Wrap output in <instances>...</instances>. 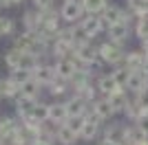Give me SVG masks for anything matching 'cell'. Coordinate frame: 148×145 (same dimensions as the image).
I'll use <instances>...</instances> for the list:
<instances>
[{
	"label": "cell",
	"mask_w": 148,
	"mask_h": 145,
	"mask_svg": "<svg viewBox=\"0 0 148 145\" xmlns=\"http://www.w3.org/2000/svg\"><path fill=\"white\" fill-rule=\"evenodd\" d=\"M13 48H18L20 53H31V55H36V57H40V55H44V51H47V44L40 40L38 33H29V31H25L22 35L16 37Z\"/></svg>",
	"instance_id": "6da1fadb"
},
{
	"label": "cell",
	"mask_w": 148,
	"mask_h": 145,
	"mask_svg": "<svg viewBox=\"0 0 148 145\" xmlns=\"http://www.w3.org/2000/svg\"><path fill=\"white\" fill-rule=\"evenodd\" d=\"M53 70H56V77L64 79V81H69V79L73 77L77 70H86V66L82 64V62H77L71 55V57H64V60H58L56 66H53Z\"/></svg>",
	"instance_id": "7a4b0ae2"
},
{
	"label": "cell",
	"mask_w": 148,
	"mask_h": 145,
	"mask_svg": "<svg viewBox=\"0 0 148 145\" xmlns=\"http://www.w3.org/2000/svg\"><path fill=\"white\" fill-rule=\"evenodd\" d=\"M99 60L106 62V64H115V66H124V51L122 44L117 42H106L99 46Z\"/></svg>",
	"instance_id": "3957f363"
},
{
	"label": "cell",
	"mask_w": 148,
	"mask_h": 145,
	"mask_svg": "<svg viewBox=\"0 0 148 145\" xmlns=\"http://www.w3.org/2000/svg\"><path fill=\"white\" fill-rule=\"evenodd\" d=\"M73 57L77 62H82L84 66H93V64H97L99 60V48H93L91 44H86V46H80L73 51Z\"/></svg>",
	"instance_id": "277c9868"
},
{
	"label": "cell",
	"mask_w": 148,
	"mask_h": 145,
	"mask_svg": "<svg viewBox=\"0 0 148 145\" xmlns=\"http://www.w3.org/2000/svg\"><path fill=\"white\" fill-rule=\"evenodd\" d=\"M66 115H69V119H73V117H82V119H86V112H88V106L91 103H86V101H82L80 97L75 95V97H71L66 103Z\"/></svg>",
	"instance_id": "5b68a950"
},
{
	"label": "cell",
	"mask_w": 148,
	"mask_h": 145,
	"mask_svg": "<svg viewBox=\"0 0 148 145\" xmlns=\"http://www.w3.org/2000/svg\"><path fill=\"white\" fill-rule=\"evenodd\" d=\"M82 13H84L82 2H64L62 9H60V18L64 22H77L82 18Z\"/></svg>",
	"instance_id": "8992f818"
},
{
	"label": "cell",
	"mask_w": 148,
	"mask_h": 145,
	"mask_svg": "<svg viewBox=\"0 0 148 145\" xmlns=\"http://www.w3.org/2000/svg\"><path fill=\"white\" fill-rule=\"evenodd\" d=\"M124 68H128L130 72L135 70H142L144 66H146V55L142 53V51H133V53H126L124 55Z\"/></svg>",
	"instance_id": "52a82bcc"
},
{
	"label": "cell",
	"mask_w": 148,
	"mask_h": 145,
	"mask_svg": "<svg viewBox=\"0 0 148 145\" xmlns=\"http://www.w3.org/2000/svg\"><path fill=\"white\" fill-rule=\"evenodd\" d=\"M82 31H84V35L91 40V37H95L99 33V31L104 29V24H102V18H97V16H86V18H82Z\"/></svg>",
	"instance_id": "ba28073f"
},
{
	"label": "cell",
	"mask_w": 148,
	"mask_h": 145,
	"mask_svg": "<svg viewBox=\"0 0 148 145\" xmlns=\"http://www.w3.org/2000/svg\"><path fill=\"white\" fill-rule=\"evenodd\" d=\"M31 79L33 81H38L40 86H49L53 79H56V70H53V66H40L36 68V70L31 72Z\"/></svg>",
	"instance_id": "9c48e42d"
},
{
	"label": "cell",
	"mask_w": 148,
	"mask_h": 145,
	"mask_svg": "<svg viewBox=\"0 0 148 145\" xmlns=\"http://www.w3.org/2000/svg\"><path fill=\"white\" fill-rule=\"evenodd\" d=\"M106 99H108V103H111L113 112H124L126 106H128V101H130L128 97H126V90H124V88H117V90L111 92Z\"/></svg>",
	"instance_id": "30bf717a"
},
{
	"label": "cell",
	"mask_w": 148,
	"mask_h": 145,
	"mask_svg": "<svg viewBox=\"0 0 148 145\" xmlns=\"http://www.w3.org/2000/svg\"><path fill=\"white\" fill-rule=\"evenodd\" d=\"M91 110H93V115L97 117L99 121H104V119H111L115 112H113L111 108V103H108V99H95V101L91 103Z\"/></svg>",
	"instance_id": "8fae6325"
},
{
	"label": "cell",
	"mask_w": 148,
	"mask_h": 145,
	"mask_svg": "<svg viewBox=\"0 0 148 145\" xmlns=\"http://www.w3.org/2000/svg\"><path fill=\"white\" fill-rule=\"evenodd\" d=\"M38 99H29V97L25 95H18L16 97V110H18V115L22 117V119H29L31 112H33V108H36Z\"/></svg>",
	"instance_id": "7c38bea8"
},
{
	"label": "cell",
	"mask_w": 148,
	"mask_h": 145,
	"mask_svg": "<svg viewBox=\"0 0 148 145\" xmlns=\"http://www.w3.org/2000/svg\"><path fill=\"white\" fill-rule=\"evenodd\" d=\"M108 35H111V42L122 44L124 40L130 35V24H124V22L113 24V26H108Z\"/></svg>",
	"instance_id": "4fadbf2b"
},
{
	"label": "cell",
	"mask_w": 148,
	"mask_h": 145,
	"mask_svg": "<svg viewBox=\"0 0 148 145\" xmlns=\"http://www.w3.org/2000/svg\"><path fill=\"white\" fill-rule=\"evenodd\" d=\"M69 115H66V106L64 103H51L49 106V121L51 123H56V125H62V123H66Z\"/></svg>",
	"instance_id": "5bb4252c"
},
{
	"label": "cell",
	"mask_w": 148,
	"mask_h": 145,
	"mask_svg": "<svg viewBox=\"0 0 148 145\" xmlns=\"http://www.w3.org/2000/svg\"><path fill=\"white\" fill-rule=\"evenodd\" d=\"M146 86H148V79H146V75H144V70H135V72H130L126 88H130V90L137 95V92H142Z\"/></svg>",
	"instance_id": "9a60e30c"
},
{
	"label": "cell",
	"mask_w": 148,
	"mask_h": 145,
	"mask_svg": "<svg viewBox=\"0 0 148 145\" xmlns=\"http://www.w3.org/2000/svg\"><path fill=\"white\" fill-rule=\"evenodd\" d=\"M56 141L62 143V145H73V143H77V134L71 132V130L62 123V125H58V130H56Z\"/></svg>",
	"instance_id": "2e32d148"
},
{
	"label": "cell",
	"mask_w": 148,
	"mask_h": 145,
	"mask_svg": "<svg viewBox=\"0 0 148 145\" xmlns=\"http://www.w3.org/2000/svg\"><path fill=\"white\" fill-rule=\"evenodd\" d=\"M82 2V9L88 13V16H102V11H104L106 7H108V2L106 0H80Z\"/></svg>",
	"instance_id": "e0dca14e"
},
{
	"label": "cell",
	"mask_w": 148,
	"mask_h": 145,
	"mask_svg": "<svg viewBox=\"0 0 148 145\" xmlns=\"http://www.w3.org/2000/svg\"><path fill=\"white\" fill-rule=\"evenodd\" d=\"M22 22H25V26H27L29 33H38V31H40V24H42V16L38 11H27L25 18H22Z\"/></svg>",
	"instance_id": "ac0fdd59"
},
{
	"label": "cell",
	"mask_w": 148,
	"mask_h": 145,
	"mask_svg": "<svg viewBox=\"0 0 148 145\" xmlns=\"http://www.w3.org/2000/svg\"><path fill=\"white\" fill-rule=\"evenodd\" d=\"M119 86L115 84V79H113V75H102V77L97 79V90L102 92V95H111V92H115Z\"/></svg>",
	"instance_id": "d6986e66"
},
{
	"label": "cell",
	"mask_w": 148,
	"mask_h": 145,
	"mask_svg": "<svg viewBox=\"0 0 148 145\" xmlns=\"http://www.w3.org/2000/svg\"><path fill=\"white\" fill-rule=\"evenodd\" d=\"M38 66H40V57H36V55H31V53H22V57H20V64H18V70L33 72Z\"/></svg>",
	"instance_id": "ffe728a7"
},
{
	"label": "cell",
	"mask_w": 148,
	"mask_h": 145,
	"mask_svg": "<svg viewBox=\"0 0 148 145\" xmlns=\"http://www.w3.org/2000/svg\"><path fill=\"white\" fill-rule=\"evenodd\" d=\"M119 13H122V9H117V7H106L104 11H102V24L104 26H113V24L119 22Z\"/></svg>",
	"instance_id": "44dd1931"
},
{
	"label": "cell",
	"mask_w": 148,
	"mask_h": 145,
	"mask_svg": "<svg viewBox=\"0 0 148 145\" xmlns=\"http://www.w3.org/2000/svg\"><path fill=\"white\" fill-rule=\"evenodd\" d=\"M18 130V123L13 119H9V117H5V119H0V141L9 139L13 132Z\"/></svg>",
	"instance_id": "7402d4cb"
},
{
	"label": "cell",
	"mask_w": 148,
	"mask_h": 145,
	"mask_svg": "<svg viewBox=\"0 0 148 145\" xmlns=\"http://www.w3.org/2000/svg\"><path fill=\"white\" fill-rule=\"evenodd\" d=\"M29 119H33L36 123H40V125L47 123V121H49V106H47V103H36V108H33Z\"/></svg>",
	"instance_id": "603a6c76"
},
{
	"label": "cell",
	"mask_w": 148,
	"mask_h": 145,
	"mask_svg": "<svg viewBox=\"0 0 148 145\" xmlns=\"http://www.w3.org/2000/svg\"><path fill=\"white\" fill-rule=\"evenodd\" d=\"M20 86H16L11 79H0V97H18Z\"/></svg>",
	"instance_id": "cb8c5ba5"
},
{
	"label": "cell",
	"mask_w": 148,
	"mask_h": 145,
	"mask_svg": "<svg viewBox=\"0 0 148 145\" xmlns=\"http://www.w3.org/2000/svg\"><path fill=\"white\" fill-rule=\"evenodd\" d=\"M124 130H126V127H122V125H108V127H106L104 139H108V141H113V143L122 145V141H124Z\"/></svg>",
	"instance_id": "d4e9b609"
},
{
	"label": "cell",
	"mask_w": 148,
	"mask_h": 145,
	"mask_svg": "<svg viewBox=\"0 0 148 145\" xmlns=\"http://www.w3.org/2000/svg\"><path fill=\"white\" fill-rule=\"evenodd\" d=\"M20 95L29 97V99H38V95H40V84L33 81V79H29L25 86H20Z\"/></svg>",
	"instance_id": "484cf974"
},
{
	"label": "cell",
	"mask_w": 148,
	"mask_h": 145,
	"mask_svg": "<svg viewBox=\"0 0 148 145\" xmlns=\"http://www.w3.org/2000/svg\"><path fill=\"white\" fill-rule=\"evenodd\" d=\"M113 79H115V84L119 86V88H126V84H128V77H130V70L128 68H124V66H117V70L111 72Z\"/></svg>",
	"instance_id": "4316f807"
},
{
	"label": "cell",
	"mask_w": 148,
	"mask_h": 145,
	"mask_svg": "<svg viewBox=\"0 0 148 145\" xmlns=\"http://www.w3.org/2000/svg\"><path fill=\"white\" fill-rule=\"evenodd\" d=\"M95 92H97V88H93L91 84H86V86H82L80 90H75V95L80 97L82 101H86V103H93V101H95Z\"/></svg>",
	"instance_id": "83f0119b"
},
{
	"label": "cell",
	"mask_w": 148,
	"mask_h": 145,
	"mask_svg": "<svg viewBox=\"0 0 148 145\" xmlns=\"http://www.w3.org/2000/svg\"><path fill=\"white\" fill-rule=\"evenodd\" d=\"M20 57H22V53H20L18 48H9V51H7V55H5V62H7V66L11 68V70H18Z\"/></svg>",
	"instance_id": "f1b7e54d"
},
{
	"label": "cell",
	"mask_w": 148,
	"mask_h": 145,
	"mask_svg": "<svg viewBox=\"0 0 148 145\" xmlns=\"http://www.w3.org/2000/svg\"><path fill=\"white\" fill-rule=\"evenodd\" d=\"M135 35L139 40H148V13L146 16H139V20L135 24Z\"/></svg>",
	"instance_id": "f546056e"
},
{
	"label": "cell",
	"mask_w": 148,
	"mask_h": 145,
	"mask_svg": "<svg viewBox=\"0 0 148 145\" xmlns=\"http://www.w3.org/2000/svg\"><path fill=\"white\" fill-rule=\"evenodd\" d=\"M66 86H69V81H64V79L56 77V79L49 84V90H51V95H62V92H66V90H69Z\"/></svg>",
	"instance_id": "4dcf8cb0"
},
{
	"label": "cell",
	"mask_w": 148,
	"mask_h": 145,
	"mask_svg": "<svg viewBox=\"0 0 148 145\" xmlns=\"http://www.w3.org/2000/svg\"><path fill=\"white\" fill-rule=\"evenodd\" d=\"M9 79H11L16 86H25L31 79V72H27V70H11V77Z\"/></svg>",
	"instance_id": "1f68e13d"
},
{
	"label": "cell",
	"mask_w": 148,
	"mask_h": 145,
	"mask_svg": "<svg viewBox=\"0 0 148 145\" xmlns=\"http://www.w3.org/2000/svg\"><path fill=\"white\" fill-rule=\"evenodd\" d=\"M64 125H66L71 132H75L77 136H80L82 125H84V119H82V117H73V119H66V123H64Z\"/></svg>",
	"instance_id": "d6a6232c"
},
{
	"label": "cell",
	"mask_w": 148,
	"mask_h": 145,
	"mask_svg": "<svg viewBox=\"0 0 148 145\" xmlns=\"http://www.w3.org/2000/svg\"><path fill=\"white\" fill-rule=\"evenodd\" d=\"M13 31V20L7 16H0V35H9Z\"/></svg>",
	"instance_id": "836d02e7"
},
{
	"label": "cell",
	"mask_w": 148,
	"mask_h": 145,
	"mask_svg": "<svg viewBox=\"0 0 148 145\" xmlns=\"http://www.w3.org/2000/svg\"><path fill=\"white\" fill-rule=\"evenodd\" d=\"M36 7L40 9V13H49V11H56V2L53 0H33Z\"/></svg>",
	"instance_id": "e575fe53"
},
{
	"label": "cell",
	"mask_w": 148,
	"mask_h": 145,
	"mask_svg": "<svg viewBox=\"0 0 148 145\" xmlns=\"http://www.w3.org/2000/svg\"><path fill=\"white\" fill-rule=\"evenodd\" d=\"M135 125H137V127H142L144 132L148 134V110H144L142 115L137 117V121H135Z\"/></svg>",
	"instance_id": "d590c367"
},
{
	"label": "cell",
	"mask_w": 148,
	"mask_h": 145,
	"mask_svg": "<svg viewBox=\"0 0 148 145\" xmlns=\"http://www.w3.org/2000/svg\"><path fill=\"white\" fill-rule=\"evenodd\" d=\"M31 145H53V141H47V139H38V141H33Z\"/></svg>",
	"instance_id": "8d00e7d4"
},
{
	"label": "cell",
	"mask_w": 148,
	"mask_h": 145,
	"mask_svg": "<svg viewBox=\"0 0 148 145\" xmlns=\"http://www.w3.org/2000/svg\"><path fill=\"white\" fill-rule=\"evenodd\" d=\"M99 145H117V143H113V141H108V139H102V141H99Z\"/></svg>",
	"instance_id": "74e56055"
},
{
	"label": "cell",
	"mask_w": 148,
	"mask_h": 145,
	"mask_svg": "<svg viewBox=\"0 0 148 145\" xmlns=\"http://www.w3.org/2000/svg\"><path fill=\"white\" fill-rule=\"evenodd\" d=\"M142 53L148 57V40H144V48H142Z\"/></svg>",
	"instance_id": "f35d334b"
},
{
	"label": "cell",
	"mask_w": 148,
	"mask_h": 145,
	"mask_svg": "<svg viewBox=\"0 0 148 145\" xmlns=\"http://www.w3.org/2000/svg\"><path fill=\"white\" fill-rule=\"evenodd\" d=\"M64 2H80V0H64Z\"/></svg>",
	"instance_id": "ab89813d"
}]
</instances>
